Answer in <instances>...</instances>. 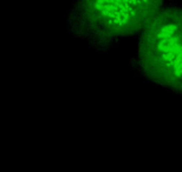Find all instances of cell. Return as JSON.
Wrapping results in <instances>:
<instances>
[{"label":"cell","instance_id":"7a4b0ae2","mask_svg":"<svg viewBox=\"0 0 182 172\" xmlns=\"http://www.w3.org/2000/svg\"><path fill=\"white\" fill-rule=\"evenodd\" d=\"M133 67L145 80L181 94L182 12L172 0L138 33Z\"/></svg>","mask_w":182,"mask_h":172},{"label":"cell","instance_id":"6da1fadb","mask_svg":"<svg viewBox=\"0 0 182 172\" xmlns=\"http://www.w3.org/2000/svg\"><path fill=\"white\" fill-rule=\"evenodd\" d=\"M170 0H76L69 11L68 31L98 52L141 30Z\"/></svg>","mask_w":182,"mask_h":172}]
</instances>
